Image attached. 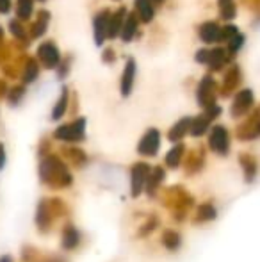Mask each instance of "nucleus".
Listing matches in <instances>:
<instances>
[{"instance_id": "f257e3e1", "label": "nucleus", "mask_w": 260, "mask_h": 262, "mask_svg": "<svg viewBox=\"0 0 260 262\" xmlns=\"http://www.w3.org/2000/svg\"><path fill=\"white\" fill-rule=\"evenodd\" d=\"M157 146H159V132L157 130H150L148 134L145 136V139L139 145V152L141 154H148V156H153L157 152Z\"/></svg>"}, {"instance_id": "f03ea898", "label": "nucleus", "mask_w": 260, "mask_h": 262, "mask_svg": "<svg viewBox=\"0 0 260 262\" xmlns=\"http://www.w3.org/2000/svg\"><path fill=\"white\" fill-rule=\"evenodd\" d=\"M84 121L80 120V121H77V123H73V125H68V127H63V128H59V130L56 132V136L57 138H61V139H80L82 138V134H84Z\"/></svg>"}, {"instance_id": "7ed1b4c3", "label": "nucleus", "mask_w": 260, "mask_h": 262, "mask_svg": "<svg viewBox=\"0 0 260 262\" xmlns=\"http://www.w3.org/2000/svg\"><path fill=\"white\" fill-rule=\"evenodd\" d=\"M210 145L212 148L216 150V152L219 154H225L226 148H228V138H226V132L225 128H214V132H212V138H210Z\"/></svg>"}, {"instance_id": "20e7f679", "label": "nucleus", "mask_w": 260, "mask_h": 262, "mask_svg": "<svg viewBox=\"0 0 260 262\" xmlns=\"http://www.w3.org/2000/svg\"><path fill=\"white\" fill-rule=\"evenodd\" d=\"M146 175H148V168L145 164H137L132 171V184H134V196H137V193L143 189V184L146 180Z\"/></svg>"}, {"instance_id": "39448f33", "label": "nucleus", "mask_w": 260, "mask_h": 262, "mask_svg": "<svg viewBox=\"0 0 260 262\" xmlns=\"http://www.w3.org/2000/svg\"><path fill=\"white\" fill-rule=\"evenodd\" d=\"M134 72H135L134 61H129L127 62V68H125V75H123V80H122V93L123 95L130 93L132 84H134Z\"/></svg>"}, {"instance_id": "423d86ee", "label": "nucleus", "mask_w": 260, "mask_h": 262, "mask_svg": "<svg viewBox=\"0 0 260 262\" xmlns=\"http://www.w3.org/2000/svg\"><path fill=\"white\" fill-rule=\"evenodd\" d=\"M43 55V61H45V64L46 66H50V68H52V66H56L57 64V61H59V55H57V52H56V49H54L52 45H46V47H43L41 49V52H39Z\"/></svg>"}, {"instance_id": "0eeeda50", "label": "nucleus", "mask_w": 260, "mask_h": 262, "mask_svg": "<svg viewBox=\"0 0 260 262\" xmlns=\"http://www.w3.org/2000/svg\"><path fill=\"white\" fill-rule=\"evenodd\" d=\"M201 38L205 39V41H216L218 39V36H219V29L216 27L214 24H207V25H203L201 27Z\"/></svg>"}, {"instance_id": "6e6552de", "label": "nucleus", "mask_w": 260, "mask_h": 262, "mask_svg": "<svg viewBox=\"0 0 260 262\" xmlns=\"http://www.w3.org/2000/svg\"><path fill=\"white\" fill-rule=\"evenodd\" d=\"M137 9L141 13V18L145 21H150L153 16V7H152V2L150 0H137Z\"/></svg>"}, {"instance_id": "1a4fd4ad", "label": "nucleus", "mask_w": 260, "mask_h": 262, "mask_svg": "<svg viewBox=\"0 0 260 262\" xmlns=\"http://www.w3.org/2000/svg\"><path fill=\"white\" fill-rule=\"evenodd\" d=\"M31 0H20V4H18V9H20V16L21 18H27L29 14H31Z\"/></svg>"}, {"instance_id": "9d476101", "label": "nucleus", "mask_w": 260, "mask_h": 262, "mask_svg": "<svg viewBox=\"0 0 260 262\" xmlns=\"http://www.w3.org/2000/svg\"><path fill=\"white\" fill-rule=\"evenodd\" d=\"M134 31H135V21L132 20V18H129V21H127V25H125V32H123V39H129L134 36Z\"/></svg>"}, {"instance_id": "9b49d317", "label": "nucleus", "mask_w": 260, "mask_h": 262, "mask_svg": "<svg viewBox=\"0 0 260 262\" xmlns=\"http://www.w3.org/2000/svg\"><path fill=\"white\" fill-rule=\"evenodd\" d=\"M187 123H189L187 120L180 121V125H178V127H177V132H175V130L171 132V139H178V138H180V136H182V134H184V132H185L184 128L187 127Z\"/></svg>"}, {"instance_id": "f8f14e48", "label": "nucleus", "mask_w": 260, "mask_h": 262, "mask_svg": "<svg viewBox=\"0 0 260 262\" xmlns=\"http://www.w3.org/2000/svg\"><path fill=\"white\" fill-rule=\"evenodd\" d=\"M9 9V0H0V11Z\"/></svg>"}, {"instance_id": "ddd939ff", "label": "nucleus", "mask_w": 260, "mask_h": 262, "mask_svg": "<svg viewBox=\"0 0 260 262\" xmlns=\"http://www.w3.org/2000/svg\"><path fill=\"white\" fill-rule=\"evenodd\" d=\"M0 262H11L9 259H7V257H6V259H0Z\"/></svg>"}]
</instances>
